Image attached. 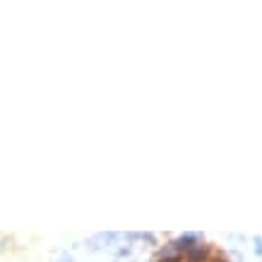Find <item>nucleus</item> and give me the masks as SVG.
<instances>
[{
    "mask_svg": "<svg viewBox=\"0 0 262 262\" xmlns=\"http://www.w3.org/2000/svg\"><path fill=\"white\" fill-rule=\"evenodd\" d=\"M60 262H72V257H63V260H60Z\"/></svg>",
    "mask_w": 262,
    "mask_h": 262,
    "instance_id": "nucleus-3",
    "label": "nucleus"
},
{
    "mask_svg": "<svg viewBox=\"0 0 262 262\" xmlns=\"http://www.w3.org/2000/svg\"><path fill=\"white\" fill-rule=\"evenodd\" d=\"M176 255H178V248H176V243H173V246L164 248V250L159 253V257H164V260H171V257H176Z\"/></svg>",
    "mask_w": 262,
    "mask_h": 262,
    "instance_id": "nucleus-1",
    "label": "nucleus"
},
{
    "mask_svg": "<svg viewBox=\"0 0 262 262\" xmlns=\"http://www.w3.org/2000/svg\"><path fill=\"white\" fill-rule=\"evenodd\" d=\"M255 253L262 255V238H255Z\"/></svg>",
    "mask_w": 262,
    "mask_h": 262,
    "instance_id": "nucleus-2",
    "label": "nucleus"
}]
</instances>
